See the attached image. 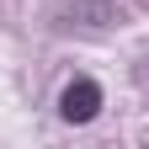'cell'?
I'll list each match as a JSON object with an SVG mask.
<instances>
[{"instance_id": "6da1fadb", "label": "cell", "mask_w": 149, "mask_h": 149, "mask_svg": "<svg viewBox=\"0 0 149 149\" xmlns=\"http://www.w3.org/2000/svg\"><path fill=\"white\" fill-rule=\"evenodd\" d=\"M112 22H123L117 0H64L53 11V27L59 32H107Z\"/></svg>"}, {"instance_id": "7a4b0ae2", "label": "cell", "mask_w": 149, "mask_h": 149, "mask_svg": "<svg viewBox=\"0 0 149 149\" xmlns=\"http://www.w3.org/2000/svg\"><path fill=\"white\" fill-rule=\"evenodd\" d=\"M59 117L74 123V128H85V123L101 117V85L91 80V74H74V80L59 91Z\"/></svg>"}, {"instance_id": "3957f363", "label": "cell", "mask_w": 149, "mask_h": 149, "mask_svg": "<svg viewBox=\"0 0 149 149\" xmlns=\"http://www.w3.org/2000/svg\"><path fill=\"white\" fill-rule=\"evenodd\" d=\"M133 85H139V96L149 101V59H139V64H133Z\"/></svg>"}]
</instances>
